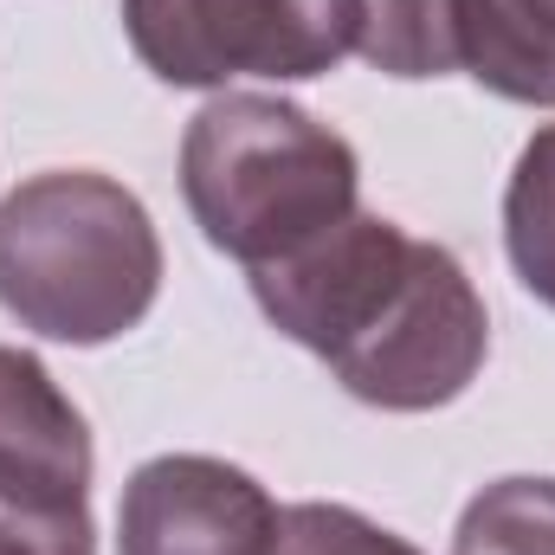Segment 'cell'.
I'll use <instances>...</instances> for the list:
<instances>
[{
	"mask_svg": "<svg viewBox=\"0 0 555 555\" xmlns=\"http://www.w3.org/2000/svg\"><path fill=\"white\" fill-rule=\"evenodd\" d=\"M246 278L278 336L330 362V375L382 414L452 408L491 356V317L465 266L388 214L356 207Z\"/></svg>",
	"mask_w": 555,
	"mask_h": 555,
	"instance_id": "obj_1",
	"label": "cell"
},
{
	"mask_svg": "<svg viewBox=\"0 0 555 555\" xmlns=\"http://www.w3.org/2000/svg\"><path fill=\"white\" fill-rule=\"evenodd\" d=\"M162 291V240L98 168H46L0 201V310L72 349L130 336Z\"/></svg>",
	"mask_w": 555,
	"mask_h": 555,
	"instance_id": "obj_2",
	"label": "cell"
},
{
	"mask_svg": "<svg viewBox=\"0 0 555 555\" xmlns=\"http://www.w3.org/2000/svg\"><path fill=\"white\" fill-rule=\"evenodd\" d=\"M181 194L201 240L259 272L356 214L362 162L343 130L310 111L227 91L201 104L181 137Z\"/></svg>",
	"mask_w": 555,
	"mask_h": 555,
	"instance_id": "obj_3",
	"label": "cell"
},
{
	"mask_svg": "<svg viewBox=\"0 0 555 555\" xmlns=\"http://www.w3.org/2000/svg\"><path fill=\"white\" fill-rule=\"evenodd\" d=\"M124 33L175 91L304 85L356 52V0H124Z\"/></svg>",
	"mask_w": 555,
	"mask_h": 555,
	"instance_id": "obj_4",
	"label": "cell"
},
{
	"mask_svg": "<svg viewBox=\"0 0 555 555\" xmlns=\"http://www.w3.org/2000/svg\"><path fill=\"white\" fill-rule=\"evenodd\" d=\"M284 511L272 491L207 452H162L130 472L117 555H272Z\"/></svg>",
	"mask_w": 555,
	"mask_h": 555,
	"instance_id": "obj_5",
	"label": "cell"
},
{
	"mask_svg": "<svg viewBox=\"0 0 555 555\" xmlns=\"http://www.w3.org/2000/svg\"><path fill=\"white\" fill-rule=\"evenodd\" d=\"M91 426L39 356L0 343V485L91 504Z\"/></svg>",
	"mask_w": 555,
	"mask_h": 555,
	"instance_id": "obj_6",
	"label": "cell"
},
{
	"mask_svg": "<svg viewBox=\"0 0 555 555\" xmlns=\"http://www.w3.org/2000/svg\"><path fill=\"white\" fill-rule=\"evenodd\" d=\"M465 78L555 111V0H465Z\"/></svg>",
	"mask_w": 555,
	"mask_h": 555,
	"instance_id": "obj_7",
	"label": "cell"
},
{
	"mask_svg": "<svg viewBox=\"0 0 555 555\" xmlns=\"http://www.w3.org/2000/svg\"><path fill=\"white\" fill-rule=\"evenodd\" d=\"M356 52L388 78L465 72V0H356Z\"/></svg>",
	"mask_w": 555,
	"mask_h": 555,
	"instance_id": "obj_8",
	"label": "cell"
},
{
	"mask_svg": "<svg viewBox=\"0 0 555 555\" xmlns=\"http://www.w3.org/2000/svg\"><path fill=\"white\" fill-rule=\"evenodd\" d=\"M504 253L524 291L555 310V124L524 142L504 188Z\"/></svg>",
	"mask_w": 555,
	"mask_h": 555,
	"instance_id": "obj_9",
	"label": "cell"
},
{
	"mask_svg": "<svg viewBox=\"0 0 555 555\" xmlns=\"http://www.w3.org/2000/svg\"><path fill=\"white\" fill-rule=\"evenodd\" d=\"M452 555H555V478L485 485L459 511Z\"/></svg>",
	"mask_w": 555,
	"mask_h": 555,
	"instance_id": "obj_10",
	"label": "cell"
},
{
	"mask_svg": "<svg viewBox=\"0 0 555 555\" xmlns=\"http://www.w3.org/2000/svg\"><path fill=\"white\" fill-rule=\"evenodd\" d=\"M0 555H98L91 504L0 485Z\"/></svg>",
	"mask_w": 555,
	"mask_h": 555,
	"instance_id": "obj_11",
	"label": "cell"
},
{
	"mask_svg": "<svg viewBox=\"0 0 555 555\" xmlns=\"http://www.w3.org/2000/svg\"><path fill=\"white\" fill-rule=\"evenodd\" d=\"M272 555H420L408 537L382 530L375 517L349 511V504H291L278 524Z\"/></svg>",
	"mask_w": 555,
	"mask_h": 555,
	"instance_id": "obj_12",
	"label": "cell"
}]
</instances>
